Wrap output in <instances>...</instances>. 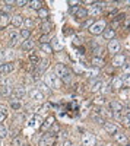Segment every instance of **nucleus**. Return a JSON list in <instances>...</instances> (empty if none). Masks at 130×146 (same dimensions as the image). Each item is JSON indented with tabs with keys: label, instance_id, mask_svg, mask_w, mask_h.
<instances>
[{
	"label": "nucleus",
	"instance_id": "nucleus-40",
	"mask_svg": "<svg viewBox=\"0 0 130 146\" xmlns=\"http://www.w3.org/2000/svg\"><path fill=\"white\" fill-rule=\"evenodd\" d=\"M94 120H95V123H98V124H104L105 123V121L102 120V117H98V115L94 117Z\"/></svg>",
	"mask_w": 130,
	"mask_h": 146
},
{
	"label": "nucleus",
	"instance_id": "nucleus-43",
	"mask_svg": "<svg viewBox=\"0 0 130 146\" xmlns=\"http://www.w3.org/2000/svg\"><path fill=\"white\" fill-rule=\"evenodd\" d=\"M18 6H25V5H28V2L27 0H18V2H15Z\"/></svg>",
	"mask_w": 130,
	"mask_h": 146
},
{
	"label": "nucleus",
	"instance_id": "nucleus-51",
	"mask_svg": "<svg viewBox=\"0 0 130 146\" xmlns=\"http://www.w3.org/2000/svg\"><path fill=\"white\" fill-rule=\"evenodd\" d=\"M0 19H2V13H0Z\"/></svg>",
	"mask_w": 130,
	"mask_h": 146
},
{
	"label": "nucleus",
	"instance_id": "nucleus-14",
	"mask_svg": "<svg viewBox=\"0 0 130 146\" xmlns=\"http://www.w3.org/2000/svg\"><path fill=\"white\" fill-rule=\"evenodd\" d=\"M72 12L75 13L76 18H86V16H88V10H86V9H82V7L72 9Z\"/></svg>",
	"mask_w": 130,
	"mask_h": 146
},
{
	"label": "nucleus",
	"instance_id": "nucleus-10",
	"mask_svg": "<svg viewBox=\"0 0 130 146\" xmlns=\"http://www.w3.org/2000/svg\"><path fill=\"white\" fill-rule=\"evenodd\" d=\"M53 143H54L53 133H50V135H45V136L40 140V146H53Z\"/></svg>",
	"mask_w": 130,
	"mask_h": 146
},
{
	"label": "nucleus",
	"instance_id": "nucleus-42",
	"mask_svg": "<svg viewBox=\"0 0 130 146\" xmlns=\"http://www.w3.org/2000/svg\"><path fill=\"white\" fill-rule=\"evenodd\" d=\"M63 80H64L66 83H69L70 80H72V75H70V72H69V73H67V75H66V76L63 78Z\"/></svg>",
	"mask_w": 130,
	"mask_h": 146
},
{
	"label": "nucleus",
	"instance_id": "nucleus-21",
	"mask_svg": "<svg viewBox=\"0 0 130 146\" xmlns=\"http://www.w3.org/2000/svg\"><path fill=\"white\" fill-rule=\"evenodd\" d=\"M0 57L5 58V60H12L15 57V54L12 50H3V51H0Z\"/></svg>",
	"mask_w": 130,
	"mask_h": 146
},
{
	"label": "nucleus",
	"instance_id": "nucleus-32",
	"mask_svg": "<svg viewBox=\"0 0 130 146\" xmlns=\"http://www.w3.org/2000/svg\"><path fill=\"white\" fill-rule=\"evenodd\" d=\"M29 60H31V63H34V64H37L38 62H40V60H38V56L37 54H35L34 51L29 54Z\"/></svg>",
	"mask_w": 130,
	"mask_h": 146
},
{
	"label": "nucleus",
	"instance_id": "nucleus-15",
	"mask_svg": "<svg viewBox=\"0 0 130 146\" xmlns=\"http://www.w3.org/2000/svg\"><path fill=\"white\" fill-rule=\"evenodd\" d=\"M102 126H104L105 131L110 133V135H115V133H117V126L114 123H104Z\"/></svg>",
	"mask_w": 130,
	"mask_h": 146
},
{
	"label": "nucleus",
	"instance_id": "nucleus-39",
	"mask_svg": "<svg viewBox=\"0 0 130 146\" xmlns=\"http://www.w3.org/2000/svg\"><path fill=\"white\" fill-rule=\"evenodd\" d=\"M10 107L13 108V110H16V111H18V110L21 108V104H19V102H16V101H12V102H10Z\"/></svg>",
	"mask_w": 130,
	"mask_h": 146
},
{
	"label": "nucleus",
	"instance_id": "nucleus-1",
	"mask_svg": "<svg viewBox=\"0 0 130 146\" xmlns=\"http://www.w3.org/2000/svg\"><path fill=\"white\" fill-rule=\"evenodd\" d=\"M105 29V21H98V22H94L92 25L89 27V32L92 35H99L101 32H104Z\"/></svg>",
	"mask_w": 130,
	"mask_h": 146
},
{
	"label": "nucleus",
	"instance_id": "nucleus-46",
	"mask_svg": "<svg viewBox=\"0 0 130 146\" xmlns=\"http://www.w3.org/2000/svg\"><path fill=\"white\" fill-rule=\"evenodd\" d=\"M13 146H21V140L19 139H13Z\"/></svg>",
	"mask_w": 130,
	"mask_h": 146
},
{
	"label": "nucleus",
	"instance_id": "nucleus-8",
	"mask_svg": "<svg viewBox=\"0 0 130 146\" xmlns=\"http://www.w3.org/2000/svg\"><path fill=\"white\" fill-rule=\"evenodd\" d=\"M126 63V56L124 54H114V57H113V64L115 66V67H120V66H123Z\"/></svg>",
	"mask_w": 130,
	"mask_h": 146
},
{
	"label": "nucleus",
	"instance_id": "nucleus-11",
	"mask_svg": "<svg viewBox=\"0 0 130 146\" xmlns=\"http://www.w3.org/2000/svg\"><path fill=\"white\" fill-rule=\"evenodd\" d=\"M48 88H56L57 85V80H56V75L53 73H48V75H45V82H44Z\"/></svg>",
	"mask_w": 130,
	"mask_h": 146
},
{
	"label": "nucleus",
	"instance_id": "nucleus-16",
	"mask_svg": "<svg viewBox=\"0 0 130 146\" xmlns=\"http://www.w3.org/2000/svg\"><path fill=\"white\" fill-rule=\"evenodd\" d=\"M18 44V32L16 31H10L9 32V45L13 47Z\"/></svg>",
	"mask_w": 130,
	"mask_h": 146
},
{
	"label": "nucleus",
	"instance_id": "nucleus-4",
	"mask_svg": "<svg viewBox=\"0 0 130 146\" xmlns=\"http://www.w3.org/2000/svg\"><path fill=\"white\" fill-rule=\"evenodd\" d=\"M69 73V69L64 66V64H57L56 67H54V75H56V78H64L66 75Z\"/></svg>",
	"mask_w": 130,
	"mask_h": 146
},
{
	"label": "nucleus",
	"instance_id": "nucleus-47",
	"mask_svg": "<svg viewBox=\"0 0 130 146\" xmlns=\"http://www.w3.org/2000/svg\"><path fill=\"white\" fill-rule=\"evenodd\" d=\"M5 118H6V114H5V113H0V123H2Z\"/></svg>",
	"mask_w": 130,
	"mask_h": 146
},
{
	"label": "nucleus",
	"instance_id": "nucleus-33",
	"mask_svg": "<svg viewBox=\"0 0 130 146\" xmlns=\"http://www.w3.org/2000/svg\"><path fill=\"white\" fill-rule=\"evenodd\" d=\"M121 123H123L124 126H129V124H130V115H129V113H126L124 117H121Z\"/></svg>",
	"mask_w": 130,
	"mask_h": 146
},
{
	"label": "nucleus",
	"instance_id": "nucleus-48",
	"mask_svg": "<svg viewBox=\"0 0 130 146\" xmlns=\"http://www.w3.org/2000/svg\"><path fill=\"white\" fill-rule=\"evenodd\" d=\"M63 146H72V142H70V140H64L63 142Z\"/></svg>",
	"mask_w": 130,
	"mask_h": 146
},
{
	"label": "nucleus",
	"instance_id": "nucleus-17",
	"mask_svg": "<svg viewBox=\"0 0 130 146\" xmlns=\"http://www.w3.org/2000/svg\"><path fill=\"white\" fill-rule=\"evenodd\" d=\"M51 41V48H53V51H62L63 50V44L58 41L57 38H53V40H50Z\"/></svg>",
	"mask_w": 130,
	"mask_h": 146
},
{
	"label": "nucleus",
	"instance_id": "nucleus-9",
	"mask_svg": "<svg viewBox=\"0 0 130 146\" xmlns=\"http://www.w3.org/2000/svg\"><path fill=\"white\" fill-rule=\"evenodd\" d=\"M15 70V64L10 63V62H5V63H0V73H10Z\"/></svg>",
	"mask_w": 130,
	"mask_h": 146
},
{
	"label": "nucleus",
	"instance_id": "nucleus-12",
	"mask_svg": "<svg viewBox=\"0 0 130 146\" xmlns=\"http://www.w3.org/2000/svg\"><path fill=\"white\" fill-rule=\"evenodd\" d=\"M101 88H102L101 79H92V80H91V91H92V92H98Z\"/></svg>",
	"mask_w": 130,
	"mask_h": 146
},
{
	"label": "nucleus",
	"instance_id": "nucleus-53",
	"mask_svg": "<svg viewBox=\"0 0 130 146\" xmlns=\"http://www.w3.org/2000/svg\"><path fill=\"white\" fill-rule=\"evenodd\" d=\"M23 146H28V145H23Z\"/></svg>",
	"mask_w": 130,
	"mask_h": 146
},
{
	"label": "nucleus",
	"instance_id": "nucleus-29",
	"mask_svg": "<svg viewBox=\"0 0 130 146\" xmlns=\"http://www.w3.org/2000/svg\"><path fill=\"white\" fill-rule=\"evenodd\" d=\"M40 47H41V50L42 51H45L47 54H50V53H53V48H51V45L47 42V44H40Z\"/></svg>",
	"mask_w": 130,
	"mask_h": 146
},
{
	"label": "nucleus",
	"instance_id": "nucleus-22",
	"mask_svg": "<svg viewBox=\"0 0 130 146\" xmlns=\"http://www.w3.org/2000/svg\"><path fill=\"white\" fill-rule=\"evenodd\" d=\"M23 23V19H22V16L21 15H15L13 18H12V25L13 27H16V28H19L21 25Z\"/></svg>",
	"mask_w": 130,
	"mask_h": 146
},
{
	"label": "nucleus",
	"instance_id": "nucleus-30",
	"mask_svg": "<svg viewBox=\"0 0 130 146\" xmlns=\"http://www.w3.org/2000/svg\"><path fill=\"white\" fill-rule=\"evenodd\" d=\"M41 2H38V0H34V2H29V7L31 9H37V10H40L41 9Z\"/></svg>",
	"mask_w": 130,
	"mask_h": 146
},
{
	"label": "nucleus",
	"instance_id": "nucleus-34",
	"mask_svg": "<svg viewBox=\"0 0 130 146\" xmlns=\"http://www.w3.org/2000/svg\"><path fill=\"white\" fill-rule=\"evenodd\" d=\"M38 16L40 18H47V16H48V12H47V9H44V7H41L40 10H38Z\"/></svg>",
	"mask_w": 130,
	"mask_h": 146
},
{
	"label": "nucleus",
	"instance_id": "nucleus-25",
	"mask_svg": "<svg viewBox=\"0 0 130 146\" xmlns=\"http://www.w3.org/2000/svg\"><path fill=\"white\" fill-rule=\"evenodd\" d=\"M0 95H2V96L12 95V91H10V88L7 86V85H2V86H0Z\"/></svg>",
	"mask_w": 130,
	"mask_h": 146
},
{
	"label": "nucleus",
	"instance_id": "nucleus-20",
	"mask_svg": "<svg viewBox=\"0 0 130 146\" xmlns=\"http://www.w3.org/2000/svg\"><path fill=\"white\" fill-rule=\"evenodd\" d=\"M53 29V23L51 22H42L41 23V31H42V34H45V35H48V32Z\"/></svg>",
	"mask_w": 130,
	"mask_h": 146
},
{
	"label": "nucleus",
	"instance_id": "nucleus-19",
	"mask_svg": "<svg viewBox=\"0 0 130 146\" xmlns=\"http://www.w3.org/2000/svg\"><path fill=\"white\" fill-rule=\"evenodd\" d=\"M110 110L111 111H123V104L119 102V101H111L110 102Z\"/></svg>",
	"mask_w": 130,
	"mask_h": 146
},
{
	"label": "nucleus",
	"instance_id": "nucleus-3",
	"mask_svg": "<svg viewBox=\"0 0 130 146\" xmlns=\"http://www.w3.org/2000/svg\"><path fill=\"white\" fill-rule=\"evenodd\" d=\"M82 143L84 146H95L97 145V137L92 135V133H85L84 137H82Z\"/></svg>",
	"mask_w": 130,
	"mask_h": 146
},
{
	"label": "nucleus",
	"instance_id": "nucleus-45",
	"mask_svg": "<svg viewBox=\"0 0 130 146\" xmlns=\"http://www.w3.org/2000/svg\"><path fill=\"white\" fill-rule=\"evenodd\" d=\"M104 102V96H97L95 98V104H102Z\"/></svg>",
	"mask_w": 130,
	"mask_h": 146
},
{
	"label": "nucleus",
	"instance_id": "nucleus-52",
	"mask_svg": "<svg viewBox=\"0 0 130 146\" xmlns=\"http://www.w3.org/2000/svg\"><path fill=\"white\" fill-rule=\"evenodd\" d=\"M0 146H2V142H0Z\"/></svg>",
	"mask_w": 130,
	"mask_h": 146
},
{
	"label": "nucleus",
	"instance_id": "nucleus-36",
	"mask_svg": "<svg viewBox=\"0 0 130 146\" xmlns=\"http://www.w3.org/2000/svg\"><path fill=\"white\" fill-rule=\"evenodd\" d=\"M48 41H50V36H48V35L42 34V35L40 36V44H47Z\"/></svg>",
	"mask_w": 130,
	"mask_h": 146
},
{
	"label": "nucleus",
	"instance_id": "nucleus-50",
	"mask_svg": "<svg viewBox=\"0 0 130 146\" xmlns=\"http://www.w3.org/2000/svg\"><path fill=\"white\" fill-rule=\"evenodd\" d=\"M3 9H5V12H9V10H10V6H9V5H5Z\"/></svg>",
	"mask_w": 130,
	"mask_h": 146
},
{
	"label": "nucleus",
	"instance_id": "nucleus-37",
	"mask_svg": "<svg viewBox=\"0 0 130 146\" xmlns=\"http://www.w3.org/2000/svg\"><path fill=\"white\" fill-rule=\"evenodd\" d=\"M38 86H40V91L42 89V91H44V92H47V94H48V92H50V89H48V86H47V85H45L44 82H40V83H38Z\"/></svg>",
	"mask_w": 130,
	"mask_h": 146
},
{
	"label": "nucleus",
	"instance_id": "nucleus-26",
	"mask_svg": "<svg viewBox=\"0 0 130 146\" xmlns=\"http://www.w3.org/2000/svg\"><path fill=\"white\" fill-rule=\"evenodd\" d=\"M9 136V129L3 124H0V139H5Z\"/></svg>",
	"mask_w": 130,
	"mask_h": 146
},
{
	"label": "nucleus",
	"instance_id": "nucleus-54",
	"mask_svg": "<svg viewBox=\"0 0 130 146\" xmlns=\"http://www.w3.org/2000/svg\"><path fill=\"white\" fill-rule=\"evenodd\" d=\"M0 98H2V95H0Z\"/></svg>",
	"mask_w": 130,
	"mask_h": 146
},
{
	"label": "nucleus",
	"instance_id": "nucleus-5",
	"mask_svg": "<svg viewBox=\"0 0 130 146\" xmlns=\"http://www.w3.org/2000/svg\"><path fill=\"white\" fill-rule=\"evenodd\" d=\"M102 6H104V3H92V6L88 10V13L91 16H98L101 12H102Z\"/></svg>",
	"mask_w": 130,
	"mask_h": 146
},
{
	"label": "nucleus",
	"instance_id": "nucleus-44",
	"mask_svg": "<svg viewBox=\"0 0 130 146\" xmlns=\"http://www.w3.org/2000/svg\"><path fill=\"white\" fill-rule=\"evenodd\" d=\"M92 23H94V21H92V19H88V21L84 23V27H85V28H89V27L92 25Z\"/></svg>",
	"mask_w": 130,
	"mask_h": 146
},
{
	"label": "nucleus",
	"instance_id": "nucleus-23",
	"mask_svg": "<svg viewBox=\"0 0 130 146\" xmlns=\"http://www.w3.org/2000/svg\"><path fill=\"white\" fill-rule=\"evenodd\" d=\"M115 140L119 142V143H121V145H127V136L124 135V133H115Z\"/></svg>",
	"mask_w": 130,
	"mask_h": 146
},
{
	"label": "nucleus",
	"instance_id": "nucleus-35",
	"mask_svg": "<svg viewBox=\"0 0 130 146\" xmlns=\"http://www.w3.org/2000/svg\"><path fill=\"white\" fill-rule=\"evenodd\" d=\"M29 34H31L29 29H22V31H21V36H22L23 40H28V38H29Z\"/></svg>",
	"mask_w": 130,
	"mask_h": 146
},
{
	"label": "nucleus",
	"instance_id": "nucleus-18",
	"mask_svg": "<svg viewBox=\"0 0 130 146\" xmlns=\"http://www.w3.org/2000/svg\"><path fill=\"white\" fill-rule=\"evenodd\" d=\"M102 35H104L105 40H110V41H111V40H114V36H115V31L111 29V28H108V29L105 28L104 32H102Z\"/></svg>",
	"mask_w": 130,
	"mask_h": 146
},
{
	"label": "nucleus",
	"instance_id": "nucleus-27",
	"mask_svg": "<svg viewBox=\"0 0 130 146\" xmlns=\"http://www.w3.org/2000/svg\"><path fill=\"white\" fill-rule=\"evenodd\" d=\"M32 47H34V41L32 40H25L23 41V44H22V48L23 50H32Z\"/></svg>",
	"mask_w": 130,
	"mask_h": 146
},
{
	"label": "nucleus",
	"instance_id": "nucleus-6",
	"mask_svg": "<svg viewBox=\"0 0 130 146\" xmlns=\"http://www.w3.org/2000/svg\"><path fill=\"white\" fill-rule=\"evenodd\" d=\"M120 48H121V44L117 41V40H111L110 44H108V51L111 54H119L120 53Z\"/></svg>",
	"mask_w": 130,
	"mask_h": 146
},
{
	"label": "nucleus",
	"instance_id": "nucleus-49",
	"mask_svg": "<svg viewBox=\"0 0 130 146\" xmlns=\"http://www.w3.org/2000/svg\"><path fill=\"white\" fill-rule=\"evenodd\" d=\"M6 111V105H2L0 104V113H5Z\"/></svg>",
	"mask_w": 130,
	"mask_h": 146
},
{
	"label": "nucleus",
	"instance_id": "nucleus-28",
	"mask_svg": "<svg viewBox=\"0 0 130 146\" xmlns=\"http://www.w3.org/2000/svg\"><path fill=\"white\" fill-rule=\"evenodd\" d=\"M92 47H94V54H95V57L102 56V48H101V47H98V44H97V42H92Z\"/></svg>",
	"mask_w": 130,
	"mask_h": 146
},
{
	"label": "nucleus",
	"instance_id": "nucleus-38",
	"mask_svg": "<svg viewBox=\"0 0 130 146\" xmlns=\"http://www.w3.org/2000/svg\"><path fill=\"white\" fill-rule=\"evenodd\" d=\"M98 76H99V72H98L97 69H94V70H91V78H94V79H99Z\"/></svg>",
	"mask_w": 130,
	"mask_h": 146
},
{
	"label": "nucleus",
	"instance_id": "nucleus-24",
	"mask_svg": "<svg viewBox=\"0 0 130 146\" xmlns=\"http://www.w3.org/2000/svg\"><path fill=\"white\" fill-rule=\"evenodd\" d=\"M91 63H92V66L95 67V69H98V67H102L104 66V60L101 57H94Z\"/></svg>",
	"mask_w": 130,
	"mask_h": 146
},
{
	"label": "nucleus",
	"instance_id": "nucleus-41",
	"mask_svg": "<svg viewBox=\"0 0 130 146\" xmlns=\"http://www.w3.org/2000/svg\"><path fill=\"white\" fill-rule=\"evenodd\" d=\"M23 23H25V25L28 27V29L34 25V22H32V19H27V21H23Z\"/></svg>",
	"mask_w": 130,
	"mask_h": 146
},
{
	"label": "nucleus",
	"instance_id": "nucleus-13",
	"mask_svg": "<svg viewBox=\"0 0 130 146\" xmlns=\"http://www.w3.org/2000/svg\"><path fill=\"white\" fill-rule=\"evenodd\" d=\"M27 95V91L23 89L22 86H19V88H16L13 92H12V96H13V98H18V100H21V98H23V96Z\"/></svg>",
	"mask_w": 130,
	"mask_h": 146
},
{
	"label": "nucleus",
	"instance_id": "nucleus-7",
	"mask_svg": "<svg viewBox=\"0 0 130 146\" xmlns=\"http://www.w3.org/2000/svg\"><path fill=\"white\" fill-rule=\"evenodd\" d=\"M29 98L34 100V101H42L44 100V94L40 91V89H31L29 91Z\"/></svg>",
	"mask_w": 130,
	"mask_h": 146
},
{
	"label": "nucleus",
	"instance_id": "nucleus-2",
	"mask_svg": "<svg viewBox=\"0 0 130 146\" xmlns=\"http://www.w3.org/2000/svg\"><path fill=\"white\" fill-rule=\"evenodd\" d=\"M47 67H48V60L47 58H44V60H40V62L37 63V70L34 72V78L37 79L41 73H44L45 70H47Z\"/></svg>",
	"mask_w": 130,
	"mask_h": 146
},
{
	"label": "nucleus",
	"instance_id": "nucleus-31",
	"mask_svg": "<svg viewBox=\"0 0 130 146\" xmlns=\"http://www.w3.org/2000/svg\"><path fill=\"white\" fill-rule=\"evenodd\" d=\"M54 124V118L53 117H50V118H47V121L44 123V126H42V130H47L48 127H51Z\"/></svg>",
	"mask_w": 130,
	"mask_h": 146
}]
</instances>
